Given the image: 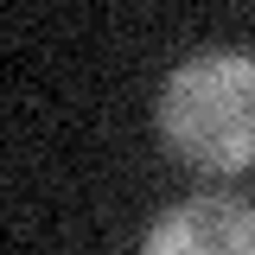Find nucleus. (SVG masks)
Returning a JSON list of instances; mask_svg holds the SVG:
<instances>
[{
	"label": "nucleus",
	"mask_w": 255,
	"mask_h": 255,
	"mask_svg": "<svg viewBox=\"0 0 255 255\" xmlns=\"http://www.w3.org/2000/svg\"><path fill=\"white\" fill-rule=\"evenodd\" d=\"M159 134L198 172H249L255 166V58L249 51H198L159 90Z\"/></svg>",
	"instance_id": "obj_1"
},
{
	"label": "nucleus",
	"mask_w": 255,
	"mask_h": 255,
	"mask_svg": "<svg viewBox=\"0 0 255 255\" xmlns=\"http://www.w3.org/2000/svg\"><path fill=\"white\" fill-rule=\"evenodd\" d=\"M140 255H255V204L243 198H185L147 230Z\"/></svg>",
	"instance_id": "obj_2"
}]
</instances>
